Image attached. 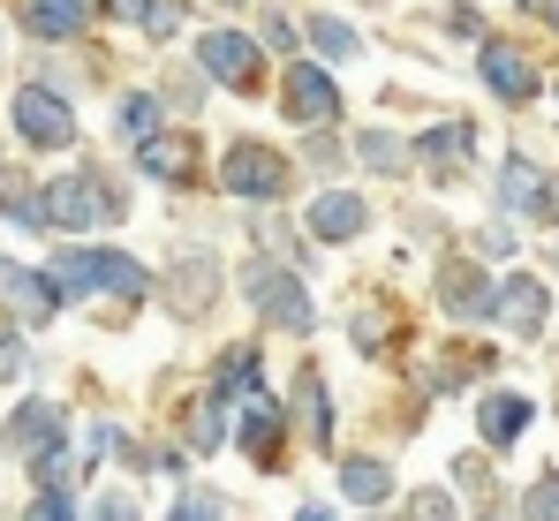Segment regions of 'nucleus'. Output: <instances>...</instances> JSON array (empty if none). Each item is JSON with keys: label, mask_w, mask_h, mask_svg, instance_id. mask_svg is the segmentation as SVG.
Listing matches in <instances>:
<instances>
[{"label": "nucleus", "mask_w": 559, "mask_h": 521, "mask_svg": "<svg viewBox=\"0 0 559 521\" xmlns=\"http://www.w3.org/2000/svg\"><path fill=\"white\" fill-rule=\"evenodd\" d=\"M46 280H53V295L61 303H92V295H106V303H144L152 295V264L136 258L129 242H106V235H61V250L46 258Z\"/></svg>", "instance_id": "f257e3e1"}, {"label": "nucleus", "mask_w": 559, "mask_h": 521, "mask_svg": "<svg viewBox=\"0 0 559 521\" xmlns=\"http://www.w3.org/2000/svg\"><path fill=\"white\" fill-rule=\"evenodd\" d=\"M38 197H46V227H53V242L61 235H114V227H129V181L106 167V159H69L61 174H46L38 181Z\"/></svg>", "instance_id": "f03ea898"}, {"label": "nucleus", "mask_w": 559, "mask_h": 521, "mask_svg": "<svg viewBox=\"0 0 559 521\" xmlns=\"http://www.w3.org/2000/svg\"><path fill=\"white\" fill-rule=\"evenodd\" d=\"M235 287H242V303H250V318H258L265 333H287V341L318 333V295H310V272H295L287 258L250 250V258H242V272H235Z\"/></svg>", "instance_id": "7ed1b4c3"}, {"label": "nucleus", "mask_w": 559, "mask_h": 521, "mask_svg": "<svg viewBox=\"0 0 559 521\" xmlns=\"http://www.w3.org/2000/svg\"><path fill=\"white\" fill-rule=\"evenodd\" d=\"M212 181H219V197L242 204V212H280V204L295 197L302 167H295L280 144H265V137H227L219 159H212Z\"/></svg>", "instance_id": "20e7f679"}, {"label": "nucleus", "mask_w": 559, "mask_h": 521, "mask_svg": "<svg viewBox=\"0 0 559 521\" xmlns=\"http://www.w3.org/2000/svg\"><path fill=\"white\" fill-rule=\"evenodd\" d=\"M189 61L212 76V91H235V98H265L273 91V54L258 46L250 23H204L189 38Z\"/></svg>", "instance_id": "39448f33"}, {"label": "nucleus", "mask_w": 559, "mask_h": 521, "mask_svg": "<svg viewBox=\"0 0 559 521\" xmlns=\"http://www.w3.org/2000/svg\"><path fill=\"white\" fill-rule=\"evenodd\" d=\"M8 137L31 152V159H61V152H76L84 144V129H76V98L53 84H38V76H23V84L8 91Z\"/></svg>", "instance_id": "423d86ee"}, {"label": "nucleus", "mask_w": 559, "mask_h": 521, "mask_svg": "<svg viewBox=\"0 0 559 521\" xmlns=\"http://www.w3.org/2000/svg\"><path fill=\"white\" fill-rule=\"evenodd\" d=\"M273 106L295 121V129H341V114H348L341 76H333L325 61H310V54H295V61L273 69Z\"/></svg>", "instance_id": "0eeeda50"}, {"label": "nucleus", "mask_w": 559, "mask_h": 521, "mask_svg": "<svg viewBox=\"0 0 559 521\" xmlns=\"http://www.w3.org/2000/svg\"><path fill=\"white\" fill-rule=\"evenodd\" d=\"M295 227H302L318 250H348V242L371 235V197L348 189V181H318L310 204H295Z\"/></svg>", "instance_id": "6e6552de"}, {"label": "nucleus", "mask_w": 559, "mask_h": 521, "mask_svg": "<svg viewBox=\"0 0 559 521\" xmlns=\"http://www.w3.org/2000/svg\"><path fill=\"white\" fill-rule=\"evenodd\" d=\"M92 23H106V0H15L8 31H23L31 46H76L92 38Z\"/></svg>", "instance_id": "1a4fd4ad"}, {"label": "nucleus", "mask_w": 559, "mask_h": 521, "mask_svg": "<svg viewBox=\"0 0 559 521\" xmlns=\"http://www.w3.org/2000/svg\"><path fill=\"white\" fill-rule=\"evenodd\" d=\"M476 84L491 91L499 106H530V98H545V69L514 46V38H476Z\"/></svg>", "instance_id": "9d476101"}, {"label": "nucleus", "mask_w": 559, "mask_h": 521, "mask_svg": "<svg viewBox=\"0 0 559 521\" xmlns=\"http://www.w3.org/2000/svg\"><path fill=\"white\" fill-rule=\"evenodd\" d=\"M129 174H144V181H159V189H197L204 181V152H197V121L189 129H159V137H144L136 152H129Z\"/></svg>", "instance_id": "9b49d317"}, {"label": "nucleus", "mask_w": 559, "mask_h": 521, "mask_svg": "<svg viewBox=\"0 0 559 521\" xmlns=\"http://www.w3.org/2000/svg\"><path fill=\"white\" fill-rule=\"evenodd\" d=\"M152 287L167 295V310H175V318L189 325V318H204V310L219 303V287H227V272H219V258H212L204 242H189L182 258L167 264V280H152Z\"/></svg>", "instance_id": "f8f14e48"}, {"label": "nucleus", "mask_w": 559, "mask_h": 521, "mask_svg": "<svg viewBox=\"0 0 559 521\" xmlns=\"http://www.w3.org/2000/svg\"><path fill=\"white\" fill-rule=\"evenodd\" d=\"M431 295H439V310H447L454 325H491V295H499V280H491V264L454 258V264H439Z\"/></svg>", "instance_id": "ddd939ff"}, {"label": "nucleus", "mask_w": 559, "mask_h": 521, "mask_svg": "<svg viewBox=\"0 0 559 521\" xmlns=\"http://www.w3.org/2000/svg\"><path fill=\"white\" fill-rule=\"evenodd\" d=\"M468 159H476V121L468 114H439V121H424L416 137H408V167H424V174H462Z\"/></svg>", "instance_id": "4468645a"}, {"label": "nucleus", "mask_w": 559, "mask_h": 521, "mask_svg": "<svg viewBox=\"0 0 559 521\" xmlns=\"http://www.w3.org/2000/svg\"><path fill=\"white\" fill-rule=\"evenodd\" d=\"M0 295H8V310H15L23 333H38V325H53V318L69 310V303L53 295L46 264H23V258H0Z\"/></svg>", "instance_id": "2eb2a0df"}, {"label": "nucleus", "mask_w": 559, "mask_h": 521, "mask_svg": "<svg viewBox=\"0 0 559 521\" xmlns=\"http://www.w3.org/2000/svg\"><path fill=\"white\" fill-rule=\"evenodd\" d=\"M545 318H552L545 280H537V272H507V280H499V295H491V325H507V333L537 341V333H545Z\"/></svg>", "instance_id": "dca6fc26"}, {"label": "nucleus", "mask_w": 559, "mask_h": 521, "mask_svg": "<svg viewBox=\"0 0 559 521\" xmlns=\"http://www.w3.org/2000/svg\"><path fill=\"white\" fill-rule=\"evenodd\" d=\"M302 54H310V61H325V69H348V61H364V54H371V38H364L341 8H310V15H302Z\"/></svg>", "instance_id": "f3484780"}, {"label": "nucleus", "mask_w": 559, "mask_h": 521, "mask_svg": "<svg viewBox=\"0 0 559 521\" xmlns=\"http://www.w3.org/2000/svg\"><path fill=\"white\" fill-rule=\"evenodd\" d=\"M219 408H235V401H250V393H265V347L258 341H227L212 355V386H204Z\"/></svg>", "instance_id": "a211bd4d"}, {"label": "nucleus", "mask_w": 559, "mask_h": 521, "mask_svg": "<svg viewBox=\"0 0 559 521\" xmlns=\"http://www.w3.org/2000/svg\"><path fill=\"white\" fill-rule=\"evenodd\" d=\"M491 204H499V220H537V204H545V167H537L530 152H507L499 174H491Z\"/></svg>", "instance_id": "6ab92c4d"}, {"label": "nucleus", "mask_w": 559, "mask_h": 521, "mask_svg": "<svg viewBox=\"0 0 559 521\" xmlns=\"http://www.w3.org/2000/svg\"><path fill=\"white\" fill-rule=\"evenodd\" d=\"M106 15L121 31H136L144 46H175L189 31V0H106Z\"/></svg>", "instance_id": "aec40b11"}, {"label": "nucleus", "mask_w": 559, "mask_h": 521, "mask_svg": "<svg viewBox=\"0 0 559 521\" xmlns=\"http://www.w3.org/2000/svg\"><path fill=\"white\" fill-rule=\"evenodd\" d=\"M106 129H114V144H121V152H136L144 137H159V129H167V106H159V91H152V84L114 91V114H106Z\"/></svg>", "instance_id": "412c9836"}, {"label": "nucleus", "mask_w": 559, "mask_h": 521, "mask_svg": "<svg viewBox=\"0 0 559 521\" xmlns=\"http://www.w3.org/2000/svg\"><path fill=\"white\" fill-rule=\"evenodd\" d=\"M0 227H15V235H31V242H53V227H46V197H38V181L15 167H0Z\"/></svg>", "instance_id": "4be33fe9"}, {"label": "nucleus", "mask_w": 559, "mask_h": 521, "mask_svg": "<svg viewBox=\"0 0 559 521\" xmlns=\"http://www.w3.org/2000/svg\"><path fill=\"white\" fill-rule=\"evenodd\" d=\"M348 159L364 174H378V181H401V174H416L408 167V137H393L385 121H364L356 137H348Z\"/></svg>", "instance_id": "5701e85b"}, {"label": "nucleus", "mask_w": 559, "mask_h": 521, "mask_svg": "<svg viewBox=\"0 0 559 521\" xmlns=\"http://www.w3.org/2000/svg\"><path fill=\"white\" fill-rule=\"evenodd\" d=\"M280 438H287V424H280V408L265 401V393L235 401V446H242V453H258V461L273 469V461H280Z\"/></svg>", "instance_id": "b1692460"}, {"label": "nucleus", "mask_w": 559, "mask_h": 521, "mask_svg": "<svg viewBox=\"0 0 559 521\" xmlns=\"http://www.w3.org/2000/svg\"><path fill=\"white\" fill-rule=\"evenodd\" d=\"M8 446H15V453H38V446H53V438H69V416H61V408H53V401H46V393H31V401H23V408H15V416H8Z\"/></svg>", "instance_id": "393cba45"}, {"label": "nucleus", "mask_w": 559, "mask_h": 521, "mask_svg": "<svg viewBox=\"0 0 559 521\" xmlns=\"http://www.w3.org/2000/svg\"><path fill=\"white\" fill-rule=\"evenodd\" d=\"M530 424H537V408H530L522 393H484V408H476V431H484V446H514Z\"/></svg>", "instance_id": "a878e982"}, {"label": "nucleus", "mask_w": 559, "mask_h": 521, "mask_svg": "<svg viewBox=\"0 0 559 521\" xmlns=\"http://www.w3.org/2000/svg\"><path fill=\"white\" fill-rule=\"evenodd\" d=\"M152 91H159L167 121H197V114H204V98H212V76H204L197 61H182V69H167V76H159Z\"/></svg>", "instance_id": "bb28decb"}, {"label": "nucleus", "mask_w": 559, "mask_h": 521, "mask_svg": "<svg viewBox=\"0 0 559 521\" xmlns=\"http://www.w3.org/2000/svg\"><path fill=\"white\" fill-rule=\"evenodd\" d=\"M295 408H302V424H310V446H333V401H325V378L302 363L295 370Z\"/></svg>", "instance_id": "cd10ccee"}, {"label": "nucleus", "mask_w": 559, "mask_h": 521, "mask_svg": "<svg viewBox=\"0 0 559 521\" xmlns=\"http://www.w3.org/2000/svg\"><path fill=\"white\" fill-rule=\"evenodd\" d=\"M258 46H265L273 61H295V54H302V15H295L287 0H273V8L258 15Z\"/></svg>", "instance_id": "c85d7f7f"}, {"label": "nucleus", "mask_w": 559, "mask_h": 521, "mask_svg": "<svg viewBox=\"0 0 559 521\" xmlns=\"http://www.w3.org/2000/svg\"><path fill=\"white\" fill-rule=\"evenodd\" d=\"M341 492H348L356 507H378V499L393 492V469H385V461H348V469H341Z\"/></svg>", "instance_id": "c756f323"}, {"label": "nucleus", "mask_w": 559, "mask_h": 521, "mask_svg": "<svg viewBox=\"0 0 559 521\" xmlns=\"http://www.w3.org/2000/svg\"><path fill=\"white\" fill-rule=\"evenodd\" d=\"M31 476H38V492H69V484H76V453H69V438L38 446V453H31Z\"/></svg>", "instance_id": "7c9ffc66"}, {"label": "nucleus", "mask_w": 559, "mask_h": 521, "mask_svg": "<svg viewBox=\"0 0 559 521\" xmlns=\"http://www.w3.org/2000/svg\"><path fill=\"white\" fill-rule=\"evenodd\" d=\"M302 159L325 174V181H341V167H348V144H341V129H302Z\"/></svg>", "instance_id": "2f4dec72"}, {"label": "nucleus", "mask_w": 559, "mask_h": 521, "mask_svg": "<svg viewBox=\"0 0 559 521\" xmlns=\"http://www.w3.org/2000/svg\"><path fill=\"white\" fill-rule=\"evenodd\" d=\"M385 325H393V318H385V303H356V310H348V341L364 347V355H385V341H393Z\"/></svg>", "instance_id": "473e14b6"}, {"label": "nucleus", "mask_w": 559, "mask_h": 521, "mask_svg": "<svg viewBox=\"0 0 559 521\" xmlns=\"http://www.w3.org/2000/svg\"><path fill=\"white\" fill-rule=\"evenodd\" d=\"M167 521H227V499H212V492H182Z\"/></svg>", "instance_id": "72a5a7b5"}, {"label": "nucleus", "mask_w": 559, "mask_h": 521, "mask_svg": "<svg viewBox=\"0 0 559 521\" xmlns=\"http://www.w3.org/2000/svg\"><path fill=\"white\" fill-rule=\"evenodd\" d=\"M522 507H530V521H559V476H537Z\"/></svg>", "instance_id": "f704fd0d"}, {"label": "nucleus", "mask_w": 559, "mask_h": 521, "mask_svg": "<svg viewBox=\"0 0 559 521\" xmlns=\"http://www.w3.org/2000/svg\"><path fill=\"white\" fill-rule=\"evenodd\" d=\"M23 521H76V499H69V492H38Z\"/></svg>", "instance_id": "c9c22d12"}, {"label": "nucleus", "mask_w": 559, "mask_h": 521, "mask_svg": "<svg viewBox=\"0 0 559 521\" xmlns=\"http://www.w3.org/2000/svg\"><path fill=\"white\" fill-rule=\"evenodd\" d=\"M401 521H454V499H447V492H416Z\"/></svg>", "instance_id": "e433bc0d"}, {"label": "nucleus", "mask_w": 559, "mask_h": 521, "mask_svg": "<svg viewBox=\"0 0 559 521\" xmlns=\"http://www.w3.org/2000/svg\"><path fill=\"white\" fill-rule=\"evenodd\" d=\"M476 250H484V258H514V220H491V227L476 235Z\"/></svg>", "instance_id": "4c0bfd02"}, {"label": "nucleus", "mask_w": 559, "mask_h": 521, "mask_svg": "<svg viewBox=\"0 0 559 521\" xmlns=\"http://www.w3.org/2000/svg\"><path fill=\"white\" fill-rule=\"evenodd\" d=\"M447 31H454V38H468V46H476V38H484V15H476V8H468V0H454V8H447Z\"/></svg>", "instance_id": "58836bf2"}, {"label": "nucleus", "mask_w": 559, "mask_h": 521, "mask_svg": "<svg viewBox=\"0 0 559 521\" xmlns=\"http://www.w3.org/2000/svg\"><path fill=\"white\" fill-rule=\"evenodd\" d=\"M23 363H31V355H23V333L0 325V378H23Z\"/></svg>", "instance_id": "ea45409f"}, {"label": "nucleus", "mask_w": 559, "mask_h": 521, "mask_svg": "<svg viewBox=\"0 0 559 521\" xmlns=\"http://www.w3.org/2000/svg\"><path fill=\"white\" fill-rule=\"evenodd\" d=\"M92 521H144V514H136L129 492H114V499H98V507H92Z\"/></svg>", "instance_id": "a19ab883"}, {"label": "nucleus", "mask_w": 559, "mask_h": 521, "mask_svg": "<svg viewBox=\"0 0 559 521\" xmlns=\"http://www.w3.org/2000/svg\"><path fill=\"white\" fill-rule=\"evenodd\" d=\"M537 220H545V227H559V174L545 167V204H537Z\"/></svg>", "instance_id": "79ce46f5"}, {"label": "nucleus", "mask_w": 559, "mask_h": 521, "mask_svg": "<svg viewBox=\"0 0 559 521\" xmlns=\"http://www.w3.org/2000/svg\"><path fill=\"white\" fill-rule=\"evenodd\" d=\"M295 521H333V514H325V507H302V514H295Z\"/></svg>", "instance_id": "37998d69"}, {"label": "nucleus", "mask_w": 559, "mask_h": 521, "mask_svg": "<svg viewBox=\"0 0 559 521\" xmlns=\"http://www.w3.org/2000/svg\"><path fill=\"white\" fill-rule=\"evenodd\" d=\"M514 8H522V15H537V8H545V0H514Z\"/></svg>", "instance_id": "c03bdc74"}, {"label": "nucleus", "mask_w": 559, "mask_h": 521, "mask_svg": "<svg viewBox=\"0 0 559 521\" xmlns=\"http://www.w3.org/2000/svg\"><path fill=\"white\" fill-rule=\"evenodd\" d=\"M0 54H8V8H0Z\"/></svg>", "instance_id": "a18cd8bd"}, {"label": "nucleus", "mask_w": 559, "mask_h": 521, "mask_svg": "<svg viewBox=\"0 0 559 521\" xmlns=\"http://www.w3.org/2000/svg\"><path fill=\"white\" fill-rule=\"evenodd\" d=\"M545 15H552V31H559V0H545Z\"/></svg>", "instance_id": "49530a36"}, {"label": "nucleus", "mask_w": 559, "mask_h": 521, "mask_svg": "<svg viewBox=\"0 0 559 521\" xmlns=\"http://www.w3.org/2000/svg\"><path fill=\"white\" fill-rule=\"evenodd\" d=\"M212 8H250V0H212Z\"/></svg>", "instance_id": "de8ad7c7"}, {"label": "nucleus", "mask_w": 559, "mask_h": 521, "mask_svg": "<svg viewBox=\"0 0 559 521\" xmlns=\"http://www.w3.org/2000/svg\"><path fill=\"white\" fill-rule=\"evenodd\" d=\"M552 106H559V84H552Z\"/></svg>", "instance_id": "09e8293b"}, {"label": "nucleus", "mask_w": 559, "mask_h": 521, "mask_svg": "<svg viewBox=\"0 0 559 521\" xmlns=\"http://www.w3.org/2000/svg\"><path fill=\"white\" fill-rule=\"evenodd\" d=\"M552 264H559V242H552Z\"/></svg>", "instance_id": "8fccbe9b"}, {"label": "nucleus", "mask_w": 559, "mask_h": 521, "mask_svg": "<svg viewBox=\"0 0 559 521\" xmlns=\"http://www.w3.org/2000/svg\"><path fill=\"white\" fill-rule=\"evenodd\" d=\"M0 167H8V152H0Z\"/></svg>", "instance_id": "3c124183"}]
</instances>
